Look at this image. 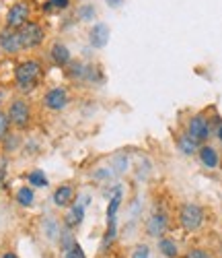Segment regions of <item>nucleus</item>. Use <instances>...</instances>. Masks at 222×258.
Wrapping results in <instances>:
<instances>
[{
  "instance_id": "f257e3e1",
  "label": "nucleus",
  "mask_w": 222,
  "mask_h": 258,
  "mask_svg": "<svg viewBox=\"0 0 222 258\" xmlns=\"http://www.w3.org/2000/svg\"><path fill=\"white\" fill-rule=\"evenodd\" d=\"M43 75V64L37 58H25L15 67V85L21 93H31Z\"/></svg>"
},
{
  "instance_id": "f03ea898",
  "label": "nucleus",
  "mask_w": 222,
  "mask_h": 258,
  "mask_svg": "<svg viewBox=\"0 0 222 258\" xmlns=\"http://www.w3.org/2000/svg\"><path fill=\"white\" fill-rule=\"evenodd\" d=\"M17 31H19V39H21L23 52L39 48L43 44V39H46V29H43V25L37 23V21H27V23Z\"/></svg>"
},
{
  "instance_id": "7ed1b4c3",
  "label": "nucleus",
  "mask_w": 222,
  "mask_h": 258,
  "mask_svg": "<svg viewBox=\"0 0 222 258\" xmlns=\"http://www.w3.org/2000/svg\"><path fill=\"white\" fill-rule=\"evenodd\" d=\"M122 205V188H118L114 195L109 199V207H107V231H105V238H103V248H107L116 238V231H118V211Z\"/></svg>"
},
{
  "instance_id": "20e7f679",
  "label": "nucleus",
  "mask_w": 222,
  "mask_h": 258,
  "mask_svg": "<svg viewBox=\"0 0 222 258\" xmlns=\"http://www.w3.org/2000/svg\"><path fill=\"white\" fill-rule=\"evenodd\" d=\"M179 223L185 231H197L204 223V209L193 203H185L179 209Z\"/></svg>"
},
{
  "instance_id": "39448f33",
  "label": "nucleus",
  "mask_w": 222,
  "mask_h": 258,
  "mask_svg": "<svg viewBox=\"0 0 222 258\" xmlns=\"http://www.w3.org/2000/svg\"><path fill=\"white\" fill-rule=\"evenodd\" d=\"M27 21H31V7L25 0H19V3L11 5V9L5 15V27L9 29H21Z\"/></svg>"
},
{
  "instance_id": "423d86ee",
  "label": "nucleus",
  "mask_w": 222,
  "mask_h": 258,
  "mask_svg": "<svg viewBox=\"0 0 222 258\" xmlns=\"http://www.w3.org/2000/svg\"><path fill=\"white\" fill-rule=\"evenodd\" d=\"M7 116H9V120H11L13 126H17V128H27L29 122H31V105L27 103V99L17 97V99L11 101Z\"/></svg>"
},
{
  "instance_id": "0eeeda50",
  "label": "nucleus",
  "mask_w": 222,
  "mask_h": 258,
  "mask_svg": "<svg viewBox=\"0 0 222 258\" xmlns=\"http://www.w3.org/2000/svg\"><path fill=\"white\" fill-rule=\"evenodd\" d=\"M185 133H187L191 139H195L197 143H204V141H208V139L212 137L214 128H212L210 120H208L204 114H195V116L189 118L187 131H185Z\"/></svg>"
},
{
  "instance_id": "6e6552de",
  "label": "nucleus",
  "mask_w": 222,
  "mask_h": 258,
  "mask_svg": "<svg viewBox=\"0 0 222 258\" xmlns=\"http://www.w3.org/2000/svg\"><path fill=\"white\" fill-rule=\"evenodd\" d=\"M68 101H70V95L64 87H52L50 91H46V95H43V105L52 112L64 110V107L68 105Z\"/></svg>"
},
{
  "instance_id": "1a4fd4ad",
  "label": "nucleus",
  "mask_w": 222,
  "mask_h": 258,
  "mask_svg": "<svg viewBox=\"0 0 222 258\" xmlns=\"http://www.w3.org/2000/svg\"><path fill=\"white\" fill-rule=\"evenodd\" d=\"M0 50H3L5 54H21L23 52V48H21V39H19V31L17 29H9L5 27L3 31H0Z\"/></svg>"
},
{
  "instance_id": "9d476101",
  "label": "nucleus",
  "mask_w": 222,
  "mask_h": 258,
  "mask_svg": "<svg viewBox=\"0 0 222 258\" xmlns=\"http://www.w3.org/2000/svg\"><path fill=\"white\" fill-rule=\"evenodd\" d=\"M50 58H52V62L56 64V67H60V69H66L72 62V54H70L68 46L62 44V41H54V44L50 46Z\"/></svg>"
},
{
  "instance_id": "9b49d317",
  "label": "nucleus",
  "mask_w": 222,
  "mask_h": 258,
  "mask_svg": "<svg viewBox=\"0 0 222 258\" xmlns=\"http://www.w3.org/2000/svg\"><path fill=\"white\" fill-rule=\"evenodd\" d=\"M88 44L95 50H103L109 44V27L105 23H95L88 31Z\"/></svg>"
},
{
  "instance_id": "f8f14e48",
  "label": "nucleus",
  "mask_w": 222,
  "mask_h": 258,
  "mask_svg": "<svg viewBox=\"0 0 222 258\" xmlns=\"http://www.w3.org/2000/svg\"><path fill=\"white\" fill-rule=\"evenodd\" d=\"M52 201H54V205H56V207H60V209L70 207V205L74 203V188H72V186H68V184L58 186V188L54 190Z\"/></svg>"
},
{
  "instance_id": "ddd939ff",
  "label": "nucleus",
  "mask_w": 222,
  "mask_h": 258,
  "mask_svg": "<svg viewBox=\"0 0 222 258\" xmlns=\"http://www.w3.org/2000/svg\"><path fill=\"white\" fill-rule=\"evenodd\" d=\"M197 155H199L202 165H206L208 169H216L220 165V155H218V151L212 145H202L197 149Z\"/></svg>"
},
{
  "instance_id": "4468645a",
  "label": "nucleus",
  "mask_w": 222,
  "mask_h": 258,
  "mask_svg": "<svg viewBox=\"0 0 222 258\" xmlns=\"http://www.w3.org/2000/svg\"><path fill=\"white\" fill-rule=\"evenodd\" d=\"M82 219H84V205L82 203H72L68 213H66V227L74 229L82 223Z\"/></svg>"
},
{
  "instance_id": "2eb2a0df",
  "label": "nucleus",
  "mask_w": 222,
  "mask_h": 258,
  "mask_svg": "<svg viewBox=\"0 0 222 258\" xmlns=\"http://www.w3.org/2000/svg\"><path fill=\"white\" fill-rule=\"evenodd\" d=\"M146 229H148L150 235L159 238V235L167 229V215H163V213H154L152 217H150V221H148V225H146Z\"/></svg>"
},
{
  "instance_id": "dca6fc26",
  "label": "nucleus",
  "mask_w": 222,
  "mask_h": 258,
  "mask_svg": "<svg viewBox=\"0 0 222 258\" xmlns=\"http://www.w3.org/2000/svg\"><path fill=\"white\" fill-rule=\"evenodd\" d=\"M177 145H179L181 153H185V155H195L197 149H199V143L195 139H191L187 133H183L179 139H177Z\"/></svg>"
},
{
  "instance_id": "f3484780",
  "label": "nucleus",
  "mask_w": 222,
  "mask_h": 258,
  "mask_svg": "<svg viewBox=\"0 0 222 258\" xmlns=\"http://www.w3.org/2000/svg\"><path fill=\"white\" fill-rule=\"evenodd\" d=\"M17 203H19L21 207H31V205L35 203V192H33V188H31V186H21V188L17 190Z\"/></svg>"
},
{
  "instance_id": "a211bd4d",
  "label": "nucleus",
  "mask_w": 222,
  "mask_h": 258,
  "mask_svg": "<svg viewBox=\"0 0 222 258\" xmlns=\"http://www.w3.org/2000/svg\"><path fill=\"white\" fill-rule=\"evenodd\" d=\"M27 182L33 186V188H46L50 182H48V176L43 174L41 169H33V171H29L27 174Z\"/></svg>"
},
{
  "instance_id": "6ab92c4d",
  "label": "nucleus",
  "mask_w": 222,
  "mask_h": 258,
  "mask_svg": "<svg viewBox=\"0 0 222 258\" xmlns=\"http://www.w3.org/2000/svg\"><path fill=\"white\" fill-rule=\"evenodd\" d=\"M76 17H78V21H84V23H88V21H93L97 17V9L93 5H80L78 11H76Z\"/></svg>"
},
{
  "instance_id": "aec40b11",
  "label": "nucleus",
  "mask_w": 222,
  "mask_h": 258,
  "mask_svg": "<svg viewBox=\"0 0 222 258\" xmlns=\"http://www.w3.org/2000/svg\"><path fill=\"white\" fill-rule=\"evenodd\" d=\"M159 248H161V252H163L167 258H175V256H177V244H175V240H171V238H163V240L159 242Z\"/></svg>"
},
{
  "instance_id": "412c9836",
  "label": "nucleus",
  "mask_w": 222,
  "mask_h": 258,
  "mask_svg": "<svg viewBox=\"0 0 222 258\" xmlns=\"http://www.w3.org/2000/svg\"><path fill=\"white\" fill-rule=\"evenodd\" d=\"M9 126H11V120H9L7 112L0 110V141H5V137L9 135Z\"/></svg>"
},
{
  "instance_id": "4be33fe9",
  "label": "nucleus",
  "mask_w": 222,
  "mask_h": 258,
  "mask_svg": "<svg viewBox=\"0 0 222 258\" xmlns=\"http://www.w3.org/2000/svg\"><path fill=\"white\" fill-rule=\"evenodd\" d=\"M66 258H86V256L78 244H72L68 250H66Z\"/></svg>"
},
{
  "instance_id": "5701e85b",
  "label": "nucleus",
  "mask_w": 222,
  "mask_h": 258,
  "mask_svg": "<svg viewBox=\"0 0 222 258\" xmlns=\"http://www.w3.org/2000/svg\"><path fill=\"white\" fill-rule=\"evenodd\" d=\"M54 11H66L70 7V0H48Z\"/></svg>"
},
{
  "instance_id": "b1692460",
  "label": "nucleus",
  "mask_w": 222,
  "mask_h": 258,
  "mask_svg": "<svg viewBox=\"0 0 222 258\" xmlns=\"http://www.w3.org/2000/svg\"><path fill=\"white\" fill-rule=\"evenodd\" d=\"M148 256H150V250H148V246H144V244L136 246L134 254H132V258H148Z\"/></svg>"
},
{
  "instance_id": "393cba45",
  "label": "nucleus",
  "mask_w": 222,
  "mask_h": 258,
  "mask_svg": "<svg viewBox=\"0 0 222 258\" xmlns=\"http://www.w3.org/2000/svg\"><path fill=\"white\" fill-rule=\"evenodd\" d=\"M185 258H212L206 250H199V248H195V250H189L187 254H185Z\"/></svg>"
},
{
  "instance_id": "a878e982",
  "label": "nucleus",
  "mask_w": 222,
  "mask_h": 258,
  "mask_svg": "<svg viewBox=\"0 0 222 258\" xmlns=\"http://www.w3.org/2000/svg\"><path fill=\"white\" fill-rule=\"evenodd\" d=\"M105 3L111 7V9H120L124 5V0H105Z\"/></svg>"
},
{
  "instance_id": "bb28decb",
  "label": "nucleus",
  "mask_w": 222,
  "mask_h": 258,
  "mask_svg": "<svg viewBox=\"0 0 222 258\" xmlns=\"http://www.w3.org/2000/svg\"><path fill=\"white\" fill-rule=\"evenodd\" d=\"M214 133H216V137H218V141L222 143V122H218V126H216V131H214Z\"/></svg>"
},
{
  "instance_id": "cd10ccee",
  "label": "nucleus",
  "mask_w": 222,
  "mask_h": 258,
  "mask_svg": "<svg viewBox=\"0 0 222 258\" xmlns=\"http://www.w3.org/2000/svg\"><path fill=\"white\" fill-rule=\"evenodd\" d=\"M3 258H19V256L13 254V252H7V254H3Z\"/></svg>"
},
{
  "instance_id": "c85d7f7f",
  "label": "nucleus",
  "mask_w": 222,
  "mask_h": 258,
  "mask_svg": "<svg viewBox=\"0 0 222 258\" xmlns=\"http://www.w3.org/2000/svg\"><path fill=\"white\" fill-rule=\"evenodd\" d=\"M3 101H5V91L0 89V103H3Z\"/></svg>"
},
{
  "instance_id": "c756f323",
  "label": "nucleus",
  "mask_w": 222,
  "mask_h": 258,
  "mask_svg": "<svg viewBox=\"0 0 222 258\" xmlns=\"http://www.w3.org/2000/svg\"><path fill=\"white\" fill-rule=\"evenodd\" d=\"M0 180H3V176H0Z\"/></svg>"
}]
</instances>
